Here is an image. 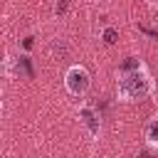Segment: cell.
I'll return each instance as SVG.
<instances>
[{
    "instance_id": "6da1fadb",
    "label": "cell",
    "mask_w": 158,
    "mask_h": 158,
    "mask_svg": "<svg viewBox=\"0 0 158 158\" xmlns=\"http://www.w3.org/2000/svg\"><path fill=\"white\" fill-rule=\"evenodd\" d=\"M151 91H153V77L143 64L133 69H118V79H116L118 101H141Z\"/></svg>"
},
{
    "instance_id": "7a4b0ae2",
    "label": "cell",
    "mask_w": 158,
    "mask_h": 158,
    "mask_svg": "<svg viewBox=\"0 0 158 158\" xmlns=\"http://www.w3.org/2000/svg\"><path fill=\"white\" fill-rule=\"evenodd\" d=\"M64 89L72 96H84L91 89V74L84 64H72L64 72Z\"/></svg>"
},
{
    "instance_id": "3957f363",
    "label": "cell",
    "mask_w": 158,
    "mask_h": 158,
    "mask_svg": "<svg viewBox=\"0 0 158 158\" xmlns=\"http://www.w3.org/2000/svg\"><path fill=\"white\" fill-rule=\"evenodd\" d=\"M77 116H79V123L86 128L89 138H99V133H101V116L96 114V109L89 106V104H79L77 106Z\"/></svg>"
},
{
    "instance_id": "277c9868",
    "label": "cell",
    "mask_w": 158,
    "mask_h": 158,
    "mask_svg": "<svg viewBox=\"0 0 158 158\" xmlns=\"http://www.w3.org/2000/svg\"><path fill=\"white\" fill-rule=\"evenodd\" d=\"M143 138L151 148H158V116H151L143 126Z\"/></svg>"
},
{
    "instance_id": "5b68a950",
    "label": "cell",
    "mask_w": 158,
    "mask_h": 158,
    "mask_svg": "<svg viewBox=\"0 0 158 158\" xmlns=\"http://www.w3.org/2000/svg\"><path fill=\"white\" fill-rule=\"evenodd\" d=\"M101 37H104V42H106V44H114V42H116V40H118V32H116V30H114V27H106V30H104V35H101Z\"/></svg>"
},
{
    "instance_id": "8992f818",
    "label": "cell",
    "mask_w": 158,
    "mask_h": 158,
    "mask_svg": "<svg viewBox=\"0 0 158 158\" xmlns=\"http://www.w3.org/2000/svg\"><path fill=\"white\" fill-rule=\"evenodd\" d=\"M67 5H69V0H59V2H57V12L62 15V12L67 10Z\"/></svg>"
},
{
    "instance_id": "52a82bcc",
    "label": "cell",
    "mask_w": 158,
    "mask_h": 158,
    "mask_svg": "<svg viewBox=\"0 0 158 158\" xmlns=\"http://www.w3.org/2000/svg\"><path fill=\"white\" fill-rule=\"evenodd\" d=\"M151 2H153V0H151Z\"/></svg>"
}]
</instances>
